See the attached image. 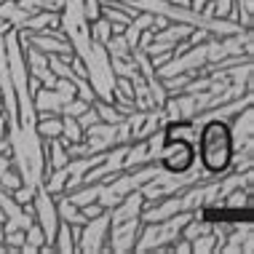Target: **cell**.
I'll use <instances>...</instances> for the list:
<instances>
[{
  "instance_id": "6da1fadb",
  "label": "cell",
  "mask_w": 254,
  "mask_h": 254,
  "mask_svg": "<svg viewBox=\"0 0 254 254\" xmlns=\"http://www.w3.org/2000/svg\"><path fill=\"white\" fill-rule=\"evenodd\" d=\"M195 153L201 158V166L209 177L225 174L236 158L230 126L222 118H209L195 136Z\"/></svg>"
},
{
  "instance_id": "7a4b0ae2",
  "label": "cell",
  "mask_w": 254,
  "mask_h": 254,
  "mask_svg": "<svg viewBox=\"0 0 254 254\" xmlns=\"http://www.w3.org/2000/svg\"><path fill=\"white\" fill-rule=\"evenodd\" d=\"M155 158L161 161L163 171H169L171 177H180L195 166V142L177 139V136H161V150H158Z\"/></svg>"
},
{
  "instance_id": "3957f363",
  "label": "cell",
  "mask_w": 254,
  "mask_h": 254,
  "mask_svg": "<svg viewBox=\"0 0 254 254\" xmlns=\"http://www.w3.org/2000/svg\"><path fill=\"white\" fill-rule=\"evenodd\" d=\"M188 219H190V214H180V217L174 214V217L161 219V222H147V230L142 233V241L136 244V252H147V249H153V246L174 241V238L182 233Z\"/></svg>"
},
{
  "instance_id": "277c9868",
  "label": "cell",
  "mask_w": 254,
  "mask_h": 254,
  "mask_svg": "<svg viewBox=\"0 0 254 254\" xmlns=\"http://www.w3.org/2000/svg\"><path fill=\"white\" fill-rule=\"evenodd\" d=\"M35 219L40 225V230H43L46 241H54V236H57V228H59V211H57V203H54L51 193L46 188H38L35 190Z\"/></svg>"
},
{
  "instance_id": "5b68a950",
  "label": "cell",
  "mask_w": 254,
  "mask_h": 254,
  "mask_svg": "<svg viewBox=\"0 0 254 254\" xmlns=\"http://www.w3.org/2000/svg\"><path fill=\"white\" fill-rule=\"evenodd\" d=\"M107 230H110V214H99L97 219H91V222L86 219L83 236H80V244L75 246V249L78 252H99V249H105L102 241H105Z\"/></svg>"
},
{
  "instance_id": "8992f818",
  "label": "cell",
  "mask_w": 254,
  "mask_h": 254,
  "mask_svg": "<svg viewBox=\"0 0 254 254\" xmlns=\"http://www.w3.org/2000/svg\"><path fill=\"white\" fill-rule=\"evenodd\" d=\"M136 217L123 219V222H113V236H110V249L113 252H128L134 249V236H136Z\"/></svg>"
},
{
  "instance_id": "52a82bcc",
  "label": "cell",
  "mask_w": 254,
  "mask_h": 254,
  "mask_svg": "<svg viewBox=\"0 0 254 254\" xmlns=\"http://www.w3.org/2000/svg\"><path fill=\"white\" fill-rule=\"evenodd\" d=\"M57 211H59V219H64V222H70V225H86V219H88L70 198H62L57 203Z\"/></svg>"
},
{
  "instance_id": "ba28073f",
  "label": "cell",
  "mask_w": 254,
  "mask_h": 254,
  "mask_svg": "<svg viewBox=\"0 0 254 254\" xmlns=\"http://www.w3.org/2000/svg\"><path fill=\"white\" fill-rule=\"evenodd\" d=\"M54 241L57 244H51V249L54 252H75V238H72V230H70V222H59V228H57V236H54Z\"/></svg>"
},
{
  "instance_id": "9c48e42d",
  "label": "cell",
  "mask_w": 254,
  "mask_h": 254,
  "mask_svg": "<svg viewBox=\"0 0 254 254\" xmlns=\"http://www.w3.org/2000/svg\"><path fill=\"white\" fill-rule=\"evenodd\" d=\"M24 30L32 32V30H49V27H59V16H54V13H38V16H27L24 19Z\"/></svg>"
},
{
  "instance_id": "30bf717a",
  "label": "cell",
  "mask_w": 254,
  "mask_h": 254,
  "mask_svg": "<svg viewBox=\"0 0 254 254\" xmlns=\"http://www.w3.org/2000/svg\"><path fill=\"white\" fill-rule=\"evenodd\" d=\"M62 136H64V145L67 142H80L83 139V128H80L78 118H72V115H64V118H62Z\"/></svg>"
},
{
  "instance_id": "8fae6325",
  "label": "cell",
  "mask_w": 254,
  "mask_h": 254,
  "mask_svg": "<svg viewBox=\"0 0 254 254\" xmlns=\"http://www.w3.org/2000/svg\"><path fill=\"white\" fill-rule=\"evenodd\" d=\"M8 166H11V161L5 155H0V185H3V188H8V190H16L19 185H22V177L11 174Z\"/></svg>"
},
{
  "instance_id": "7c38bea8",
  "label": "cell",
  "mask_w": 254,
  "mask_h": 254,
  "mask_svg": "<svg viewBox=\"0 0 254 254\" xmlns=\"http://www.w3.org/2000/svg\"><path fill=\"white\" fill-rule=\"evenodd\" d=\"M67 161H70V155H67V145H64V142H57V136H54V142H51V161H49V169H62Z\"/></svg>"
},
{
  "instance_id": "4fadbf2b",
  "label": "cell",
  "mask_w": 254,
  "mask_h": 254,
  "mask_svg": "<svg viewBox=\"0 0 254 254\" xmlns=\"http://www.w3.org/2000/svg\"><path fill=\"white\" fill-rule=\"evenodd\" d=\"M91 32H94V40H97V43H107V40L115 35V27H113V22L99 19V22L91 27Z\"/></svg>"
},
{
  "instance_id": "5bb4252c",
  "label": "cell",
  "mask_w": 254,
  "mask_h": 254,
  "mask_svg": "<svg viewBox=\"0 0 254 254\" xmlns=\"http://www.w3.org/2000/svg\"><path fill=\"white\" fill-rule=\"evenodd\" d=\"M35 128H38V134H43V136H49V139H54V136H59V134H62V118L38 121V123H35Z\"/></svg>"
},
{
  "instance_id": "9a60e30c",
  "label": "cell",
  "mask_w": 254,
  "mask_h": 254,
  "mask_svg": "<svg viewBox=\"0 0 254 254\" xmlns=\"http://www.w3.org/2000/svg\"><path fill=\"white\" fill-rule=\"evenodd\" d=\"M233 8V0H211V5L206 8L203 16H228Z\"/></svg>"
},
{
  "instance_id": "2e32d148",
  "label": "cell",
  "mask_w": 254,
  "mask_h": 254,
  "mask_svg": "<svg viewBox=\"0 0 254 254\" xmlns=\"http://www.w3.org/2000/svg\"><path fill=\"white\" fill-rule=\"evenodd\" d=\"M24 241H30V246H35V249H40V246L46 244V236H43V230H40V225H30V228L24 230Z\"/></svg>"
},
{
  "instance_id": "e0dca14e",
  "label": "cell",
  "mask_w": 254,
  "mask_h": 254,
  "mask_svg": "<svg viewBox=\"0 0 254 254\" xmlns=\"http://www.w3.org/2000/svg\"><path fill=\"white\" fill-rule=\"evenodd\" d=\"M83 110H88V102H83V99H70V102H67V105L64 107H62V113H64V115H72V118H78V115L80 113H83Z\"/></svg>"
},
{
  "instance_id": "ac0fdd59",
  "label": "cell",
  "mask_w": 254,
  "mask_h": 254,
  "mask_svg": "<svg viewBox=\"0 0 254 254\" xmlns=\"http://www.w3.org/2000/svg\"><path fill=\"white\" fill-rule=\"evenodd\" d=\"M214 241H217V236H203L201 238V244H193V252H214Z\"/></svg>"
},
{
  "instance_id": "d6986e66",
  "label": "cell",
  "mask_w": 254,
  "mask_h": 254,
  "mask_svg": "<svg viewBox=\"0 0 254 254\" xmlns=\"http://www.w3.org/2000/svg\"><path fill=\"white\" fill-rule=\"evenodd\" d=\"M105 16L110 19V22H121V24H126V16H123V8L118 5V8H110V5H105Z\"/></svg>"
},
{
  "instance_id": "ffe728a7",
  "label": "cell",
  "mask_w": 254,
  "mask_h": 254,
  "mask_svg": "<svg viewBox=\"0 0 254 254\" xmlns=\"http://www.w3.org/2000/svg\"><path fill=\"white\" fill-rule=\"evenodd\" d=\"M171 3H177V5H185V8H188V5H190V0H171Z\"/></svg>"
},
{
  "instance_id": "44dd1931",
  "label": "cell",
  "mask_w": 254,
  "mask_h": 254,
  "mask_svg": "<svg viewBox=\"0 0 254 254\" xmlns=\"http://www.w3.org/2000/svg\"><path fill=\"white\" fill-rule=\"evenodd\" d=\"M0 113H3V94H0Z\"/></svg>"
}]
</instances>
